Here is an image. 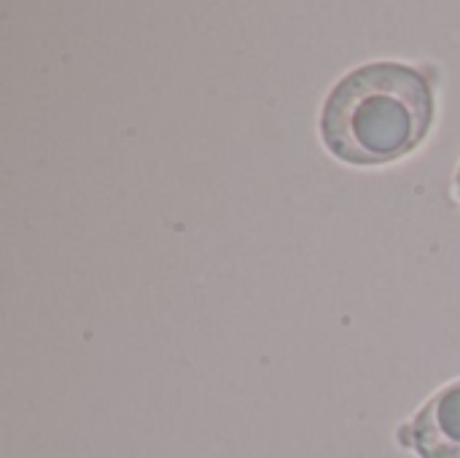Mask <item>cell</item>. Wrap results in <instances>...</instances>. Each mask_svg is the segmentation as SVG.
Here are the masks:
<instances>
[{"instance_id": "obj_1", "label": "cell", "mask_w": 460, "mask_h": 458, "mask_svg": "<svg viewBox=\"0 0 460 458\" xmlns=\"http://www.w3.org/2000/svg\"><path fill=\"white\" fill-rule=\"evenodd\" d=\"M434 89L426 73L402 62L350 70L326 97L321 138L350 165H385L410 154L431 130Z\"/></svg>"}, {"instance_id": "obj_2", "label": "cell", "mask_w": 460, "mask_h": 458, "mask_svg": "<svg viewBox=\"0 0 460 458\" xmlns=\"http://www.w3.org/2000/svg\"><path fill=\"white\" fill-rule=\"evenodd\" d=\"M404 435L420 458H460V381L437 391Z\"/></svg>"}, {"instance_id": "obj_3", "label": "cell", "mask_w": 460, "mask_h": 458, "mask_svg": "<svg viewBox=\"0 0 460 458\" xmlns=\"http://www.w3.org/2000/svg\"><path fill=\"white\" fill-rule=\"evenodd\" d=\"M456 186H458V200H460V167H458V178H456Z\"/></svg>"}]
</instances>
